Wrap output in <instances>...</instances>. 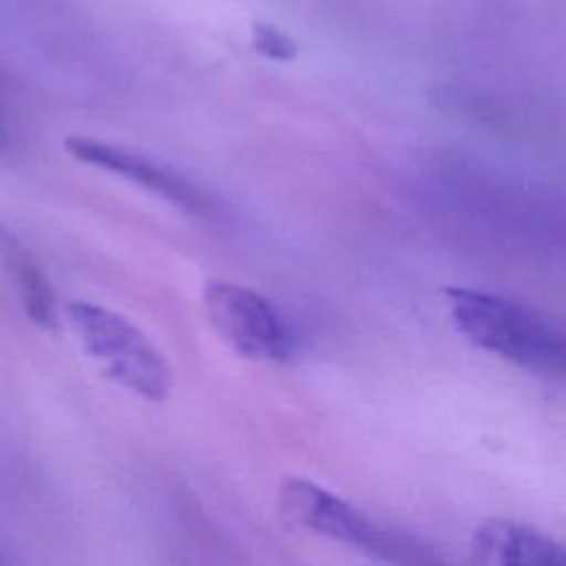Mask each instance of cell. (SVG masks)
Masks as SVG:
<instances>
[{"label":"cell","mask_w":566,"mask_h":566,"mask_svg":"<svg viewBox=\"0 0 566 566\" xmlns=\"http://www.w3.org/2000/svg\"><path fill=\"white\" fill-rule=\"evenodd\" d=\"M455 329L475 347L535 374L566 376V338L528 307L497 294L449 287Z\"/></svg>","instance_id":"obj_1"},{"label":"cell","mask_w":566,"mask_h":566,"mask_svg":"<svg viewBox=\"0 0 566 566\" xmlns=\"http://www.w3.org/2000/svg\"><path fill=\"white\" fill-rule=\"evenodd\" d=\"M66 316L84 352L111 380L148 402H161L170 394L166 358L126 316L88 301H71Z\"/></svg>","instance_id":"obj_2"},{"label":"cell","mask_w":566,"mask_h":566,"mask_svg":"<svg viewBox=\"0 0 566 566\" xmlns=\"http://www.w3.org/2000/svg\"><path fill=\"white\" fill-rule=\"evenodd\" d=\"M279 515L294 528H303L356 551L394 564H416V551L389 535L374 520L336 493L307 478H287L276 493Z\"/></svg>","instance_id":"obj_3"},{"label":"cell","mask_w":566,"mask_h":566,"mask_svg":"<svg viewBox=\"0 0 566 566\" xmlns=\"http://www.w3.org/2000/svg\"><path fill=\"white\" fill-rule=\"evenodd\" d=\"M203 314L214 334L239 356L256 363L283 360L290 352V336L276 307L256 290L212 281L201 294Z\"/></svg>","instance_id":"obj_4"},{"label":"cell","mask_w":566,"mask_h":566,"mask_svg":"<svg viewBox=\"0 0 566 566\" xmlns=\"http://www.w3.org/2000/svg\"><path fill=\"white\" fill-rule=\"evenodd\" d=\"M64 150L75 161L119 175L122 179L161 197L164 201H170L184 212L206 214L212 208L210 195L201 190L199 184L153 155L86 135L66 137Z\"/></svg>","instance_id":"obj_5"},{"label":"cell","mask_w":566,"mask_h":566,"mask_svg":"<svg viewBox=\"0 0 566 566\" xmlns=\"http://www.w3.org/2000/svg\"><path fill=\"white\" fill-rule=\"evenodd\" d=\"M475 548L493 566H566L564 544L509 520H491L480 526Z\"/></svg>","instance_id":"obj_6"},{"label":"cell","mask_w":566,"mask_h":566,"mask_svg":"<svg viewBox=\"0 0 566 566\" xmlns=\"http://www.w3.org/2000/svg\"><path fill=\"white\" fill-rule=\"evenodd\" d=\"M0 274L13 287L29 318L44 329L55 327V296L53 290L22 241L0 223Z\"/></svg>","instance_id":"obj_7"},{"label":"cell","mask_w":566,"mask_h":566,"mask_svg":"<svg viewBox=\"0 0 566 566\" xmlns=\"http://www.w3.org/2000/svg\"><path fill=\"white\" fill-rule=\"evenodd\" d=\"M250 38H252L254 51H259L268 60L290 62L296 57V42L274 24L254 22Z\"/></svg>","instance_id":"obj_8"},{"label":"cell","mask_w":566,"mask_h":566,"mask_svg":"<svg viewBox=\"0 0 566 566\" xmlns=\"http://www.w3.org/2000/svg\"><path fill=\"white\" fill-rule=\"evenodd\" d=\"M9 146V128H7V119H4V111L0 106V153H4Z\"/></svg>","instance_id":"obj_9"},{"label":"cell","mask_w":566,"mask_h":566,"mask_svg":"<svg viewBox=\"0 0 566 566\" xmlns=\"http://www.w3.org/2000/svg\"><path fill=\"white\" fill-rule=\"evenodd\" d=\"M0 566H7V564H4V559H2V557H0Z\"/></svg>","instance_id":"obj_10"}]
</instances>
